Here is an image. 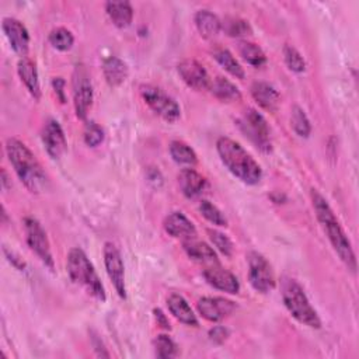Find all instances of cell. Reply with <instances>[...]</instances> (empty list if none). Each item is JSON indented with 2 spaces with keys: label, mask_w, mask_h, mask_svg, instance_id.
I'll use <instances>...</instances> for the list:
<instances>
[{
  "label": "cell",
  "mask_w": 359,
  "mask_h": 359,
  "mask_svg": "<svg viewBox=\"0 0 359 359\" xmlns=\"http://www.w3.org/2000/svg\"><path fill=\"white\" fill-rule=\"evenodd\" d=\"M310 196H311V202H313V208H314L317 220L320 222L321 227L324 229L334 251L338 254V257L346 265V268L351 272H355L356 271V257H355L352 244H351L346 233L344 231L342 226L339 224L334 210L331 209L327 199L317 189L313 188L310 191Z\"/></svg>",
  "instance_id": "obj_1"
},
{
  "label": "cell",
  "mask_w": 359,
  "mask_h": 359,
  "mask_svg": "<svg viewBox=\"0 0 359 359\" xmlns=\"http://www.w3.org/2000/svg\"><path fill=\"white\" fill-rule=\"evenodd\" d=\"M6 153L17 177L32 194H41L48 187V175L35 154L25 143L15 137L6 142Z\"/></svg>",
  "instance_id": "obj_2"
},
{
  "label": "cell",
  "mask_w": 359,
  "mask_h": 359,
  "mask_svg": "<svg viewBox=\"0 0 359 359\" xmlns=\"http://www.w3.org/2000/svg\"><path fill=\"white\" fill-rule=\"evenodd\" d=\"M216 150L224 167L241 182L255 185L261 181V165L240 143L230 137L222 136L216 142Z\"/></svg>",
  "instance_id": "obj_3"
},
{
  "label": "cell",
  "mask_w": 359,
  "mask_h": 359,
  "mask_svg": "<svg viewBox=\"0 0 359 359\" xmlns=\"http://www.w3.org/2000/svg\"><path fill=\"white\" fill-rule=\"evenodd\" d=\"M280 290L283 304L294 320L310 328L321 327V320L316 309L311 306L307 294L304 293V289L296 279L283 278Z\"/></svg>",
  "instance_id": "obj_4"
},
{
  "label": "cell",
  "mask_w": 359,
  "mask_h": 359,
  "mask_svg": "<svg viewBox=\"0 0 359 359\" xmlns=\"http://www.w3.org/2000/svg\"><path fill=\"white\" fill-rule=\"evenodd\" d=\"M67 273L69 278L79 286L84 287L88 294L95 297L100 302H105V289L98 278L94 265L86 255V252L76 247L69 251L67 255Z\"/></svg>",
  "instance_id": "obj_5"
},
{
  "label": "cell",
  "mask_w": 359,
  "mask_h": 359,
  "mask_svg": "<svg viewBox=\"0 0 359 359\" xmlns=\"http://www.w3.org/2000/svg\"><path fill=\"white\" fill-rule=\"evenodd\" d=\"M237 123L245 137H248L257 149L264 153H269L272 150L269 126L265 118L257 109L247 108Z\"/></svg>",
  "instance_id": "obj_6"
},
{
  "label": "cell",
  "mask_w": 359,
  "mask_h": 359,
  "mask_svg": "<svg viewBox=\"0 0 359 359\" xmlns=\"http://www.w3.org/2000/svg\"><path fill=\"white\" fill-rule=\"evenodd\" d=\"M140 94L149 108L164 121L175 122L181 116V108L177 101L161 88L151 84H143L140 86Z\"/></svg>",
  "instance_id": "obj_7"
},
{
  "label": "cell",
  "mask_w": 359,
  "mask_h": 359,
  "mask_svg": "<svg viewBox=\"0 0 359 359\" xmlns=\"http://www.w3.org/2000/svg\"><path fill=\"white\" fill-rule=\"evenodd\" d=\"M24 230H25V238L29 248L36 254V257L42 261L45 266H48L50 271H55L50 243L42 224L35 217L28 216L24 219Z\"/></svg>",
  "instance_id": "obj_8"
},
{
  "label": "cell",
  "mask_w": 359,
  "mask_h": 359,
  "mask_svg": "<svg viewBox=\"0 0 359 359\" xmlns=\"http://www.w3.org/2000/svg\"><path fill=\"white\" fill-rule=\"evenodd\" d=\"M247 262H248V280L251 286L262 294L269 293L275 287L276 280L268 259L262 254L257 251H251L247 255Z\"/></svg>",
  "instance_id": "obj_9"
},
{
  "label": "cell",
  "mask_w": 359,
  "mask_h": 359,
  "mask_svg": "<svg viewBox=\"0 0 359 359\" xmlns=\"http://www.w3.org/2000/svg\"><path fill=\"white\" fill-rule=\"evenodd\" d=\"M73 105L76 116L86 119L93 104V84L90 76L83 65H77L73 72Z\"/></svg>",
  "instance_id": "obj_10"
},
{
  "label": "cell",
  "mask_w": 359,
  "mask_h": 359,
  "mask_svg": "<svg viewBox=\"0 0 359 359\" xmlns=\"http://www.w3.org/2000/svg\"><path fill=\"white\" fill-rule=\"evenodd\" d=\"M102 254H104V265H105L107 275H108L109 280L112 282L118 296L125 300L126 299V285H125V266H123L122 255H121L118 247L111 241H107L104 244Z\"/></svg>",
  "instance_id": "obj_11"
},
{
  "label": "cell",
  "mask_w": 359,
  "mask_h": 359,
  "mask_svg": "<svg viewBox=\"0 0 359 359\" xmlns=\"http://www.w3.org/2000/svg\"><path fill=\"white\" fill-rule=\"evenodd\" d=\"M196 309H198V313L205 320L216 323L229 317L236 310V304L234 302L224 297L205 296L198 300Z\"/></svg>",
  "instance_id": "obj_12"
},
{
  "label": "cell",
  "mask_w": 359,
  "mask_h": 359,
  "mask_svg": "<svg viewBox=\"0 0 359 359\" xmlns=\"http://www.w3.org/2000/svg\"><path fill=\"white\" fill-rule=\"evenodd\" d=\"M177 70H178L180 77L188 87L198 90V91L209 88L210 77H209L206 69L203 67V65H201L198 60L184 59L182 62L178 63Z\"/></svg>",
  "instance_id": "obj_13"
},
{
  "label": "cell",
  "mask_w": 359,
  "mask_h": 359,
  "mask_svg": "<svg viewBox=\"0 0 359 359\" xmlns=\"http://www.w3.org/2000/svg\"><path fill=\"white\" fill-rule=\"evenodd\" d=\"M1 28L13 50L21 55V57H24L29 48V34L25 25L17 18L4 17L1 22Z\"/></svg>",
  "instance_id": "obj_14"
},
{
  "label": "cell",
  "mask_w": 359,
  "mask_h": 359,
  "mask_svg": "<svg viewBox=\"0 0 359 359\" xmlns=\"http://www.w3.org/2000/svg\"><path fill=\"white\" fill-rule=\"evenodd\" d=\"M42 143L52 158H59L67 150V140L60 123L56 119H48L42 129Z\"/></svg>",
  "instance_id": "obj_15"
},
{
  "label": "cell",
  "mask_w": 359,
  "mask_h": 359,
  "mask_svg": "<svg viewBox=\"0 0 359 359\" xmlns=\"http://www.w3.org/2000/svg\"><path fill=\"white\" fill-rule=\"evenodd\" d=\"M203 278L210 286L222 292H226L230 294H236L240 292V282L236 278V275L222 268L219 264L206 266L203 271Z\"/></svg>",
  "instance_id": "obj_16"
},
{
  "label": "cell",
  "mask_w": 359,
  "mask_h": 359,
  "mask_svg": "<svg viewBox=\"0 0 359 359\" xmlns=\"http://www.w3.org/2000/svg\"><path fill=\"white\" fill-rule=\"evenodd\" d=\"M163 227L174 238H181L182 241L195 238L196 229L194 223L182 212H171L164 217Z\"/></svg>",
  "instance_id": "obj_17"
},
{
  "label": "cell",
  "mask_w": 359,
  "mask_h": 359,
  "mask_svg": "<svg viewBox=\"0 0 359 359\" xmlns=\"http://www.w3.org/2000/svg\"><path fill=\"white\" fill-rule=\"evenodd\" d=\"M251 95L254 101L268 112H275L280 104V95L278 90L266 81L252 83Z\"/></svg>",
  "instance_id": "obj_18"
},
{
  "label": "cell",
  "mask_w": 359,
  "mask_h": 359,
  "mask_svg": "<svg viewBox=\"0 0 359 359\" xmlns=\"http://www.w3.org/2000/svg\"><path fill=\"white\" fill-rule=\"evenodd\" d=\"M177 180L181 192L187 198H196L203 192L206 187V178L191 167L182 168L177 175Z\"/></svg>",
  "instance_id": "obj_19"
},
{
  "label": "cell",
  "mask_w": 359,
  "mask_h": 359,
  "mask_svg": "<svg viewBox=\"0 0 359 359\" xmlns=\"http://www.w3.org/2000/svg\"><path fill=\"white\" fill-rule=\"evenodd\" d=\"M17 73L24 86L27 87L28 93L32 95L34 100L38 101L41 98V86L35 62L27 56L20 57L17 63Z\"/></svg>",
  "instance_id": "obj_20"
},
{
  "label": "cell",
  "mask_w": 359,
  "mask_h": 359,
  "mask_svg": "<svg viewBox=\"0 0 359 359\" xmlns=\"http://www.w3.org/2000/svg\"><path fill=\"white\" fill-rule=\"evenodd\" d=\"M182 247H184V251L187 252V255L199 264H203L206 266L219 264L216 251L213 250V247H210L205 241H199L196 238H189V240L182 241Z\"/></svg>",
  "instance_id": "obj_21"
},
{
  "label": "cell",
  "mask_w": 359,
  "mask_h": 359,
  "mask_svg": "<svg viewBox=\"0 0 359 359\" xmlns=\"http://www.w3.org/2000/svg\"><path fill=\"white\" fill-rule=\"evenodd\" d=\"M167 307L170 313L182 324L189 327H198V318L188 304V302L178 293H171L167 297Z\"/></svg>",
  "instance_id": "obj_22"
},
{
  "label": "cell",
  "mask_w": 359,
  "mask_h": 359,
  "mask_svg": "<svg viewBox=\"0 0 359 359\" xmlns=\"http://www.w3.org/2000/svg\"><path fill=\"white\" fill-rule=\"evenodd\" d=\"M102 73L111 87H118L128 77V65L116 56H109L102 62Z\"/></svg>",
  "instance_id": "obj_23"
},
{
  "label": "cell",
  "mask_w": 359,
  "mask_h": 359,
  "mask_svg": "<svg viewBox=\"0 0 359 359\" xmlns=\"http://www.w3.org/2000/svg\"><path fill=\"white\" fill-rule=\"evenodd\" d=\"M195 25L201 36L210 39L215 38L222 31V21L216 14L209 10H198L194 17Z\"/></svg>",
  "instance_id": "obj_24"
},
{
  "label": "cell",
  "mask_w": 359,
  "mask_h": 359,
  "mask_svg": "<svg viewBox=\"0 0 359 359\" xmlns=\"http://www.w3.org/2000/svg\"><path fill=\"white\" fill-rule=\"evenodd\" d=\"M105 11L118 28H126L133 20V8L129 1H107Z\"/></svg>",
  "instance_id": "obj_25"
},
{
  "label": "cell",
  "mask_w": 359,
  "mask_h": 359,
  "mask_svg": "<svg viewBox=\"0 0 359 359\" xmlns=\"http://www.w3.org/2000/svg\"><path fill=\"white\" fill-rule=\"evenodd\" d=\"M208 90L223 102H234L241 100V93L238 87L222 76H217L213 80H210Z\"/></svg>",
  "instance_id": "obj_26"
},
{
  "label": "cell",
  "mask_w": 359,
  "mask_h": 359,
  "mask_svg": "<svg viewBox=\"0 0 359 359\" xmlns=\"http://www.w3.org/2000/svg\"><path fill=\"white\" fill-rule=\"evenodd\" d=\"M213 57L233 77L240 79V80L244 79L245 73H244L243 66L240 65V62L234 57V55L229 49H226V48H215L213 49Z\"/></svg>",
  "instance_id": "obj_27"
},
{
  "label": "cell",
  "mask_w": 359,
  "mask_h": 359,
  "mask_svg": "<svg viewBox=\"0 0 359 359\" xmlns=\"http://www.w3.org/2000/svg\"><path fill=\"white\" fill-rule=\"evenodd\" d=\"M168 150L171 158L178 164L194 167L198 163V156L195 150L182 140H172L168 146Z\"/></svg>",
  "instance_id": "obj_28"
},
{
  "label": "cell",
  "mask_w": 359,
  "mask_h": 359,
  "mask_svg": "<svg viewBox=\"0 0 359 359\" xmlns=\"http://www.w3.org/2000/svg\"><path fill=\"white\" fill-rule=\"evenodd\" d=\"M238 53L252 67H261L266 63V56H265L264 50L254 42L240 41L238 42Z\"/></svg>",
  "instance_id": "obj_29"
},
{
  "label": "cell",
  "mask_w": 359,
  "mask_h": 359,
  "mask_svg": "<svg viewBox=\"0 0 359 359\" xmlns=\"http://www.w3.org/2000/svg\"><path fill=\"white\" fill-rule=\"evenodd\" d=\"M222 29L224 31L226 35L233 38H243L252 34L250 22L234 15H229L222 20Z\"/></svg>",
  "instance_id": "obj_30"
},
{
  "label": "cell",
  "mask_w": 359,
  "mask_h": 359,
  "mask_svg": "<svg viewBox=\"0 0 359 359\" xmlns=\"http://www.w3.org/2000/svg\"><path fill=\"white\" fill-rule=\"evenodd\" d=\"M49 42L55 49L66 52V50L72 49V46L74 43V36H73L72 31H69L67 28L56 27L49 32Z\"/></svg>",
  "instance_id": "obj_31"
},
{
  "label": "cell",
  "mask_w": 359,
  "mask_h": 359,
  "mask_svg": "<svg viewBox=\"0 0 359 359\" xmlns=\"http://www.w3.org/2000/svg\"><path fill=\"white\" fill-rule=\"evenodd\" d=\"M153 345H154V352L157 358L168 359V358H175L178 355L177 344L165 334L157 335L153 341Z\"/></svg>",
  "instance_id": "obj_32"
},
{
  "label": "cell",
  "mask_w": 359,
  "mask_h": 359,
  "mask_svg": "<svg viewBox=\"0 0 359 359\" xmlns=\"http://www.w3.org/2000/svg\"><path fill=\"white\" fill-rule=\"evenodd\" d=\"M199 212L202 213V216L210 222L215 226H220V227H226L227 226V219L223 215V212L213 205L210 201L208 199H202L199 203Z\"/></svg>",
  "instance_id": "obj_33"
},
{
  "label": "cell",
  "mask_w": 359,
  "mask_h": 359,
  "mask_svg": "<svg viewBox=\"0 0 359 359\" xmlns=\"http://www.w3.org/2000/svg\"><path fill=\"white\" fill-rule=\"evenodd\" d=\"M290 125H292V128H293V130L296 132L297 136L309 137V135L311 132L310 121H309L306 112L300 107H297V105L293 107V109H292Z\"/></svg>",
  "instance_id": "obj_34"
},
{
  "label": "cell",
  "mask_w": 359,
  "mask_h": 359,
  "mask_svg": "<svg viewBox=\"0 0 359 359\" xmlns=\"http://www.w3.org/2000/svg\"><path fill=\"white\" fill-rule=\"evenodd\" d=\"M283 59H285V63L289 67V70H292L294 73H303L306 70V62H304L303 56L292 45L283 46Z\"/></svg>",
  "instance_id": "obj_35"
},
{
  "label": "cell",
  "mask_w": 359,
  "mask_h": 359,
  "mask_svg": "<svg viewBox=\"0 0 359 359\" xmlns=\"http://www.w3.org/2000/svg\"><path fill=\"white\" fill-rule=\"evenodd\" d=\"M208 234H209V238L212 241V244L226 257H231L233 254V243L231 240L222 231L219 230H215V229H209L208 230Z\"/></svg>",
  "instance_id": "obj_36"
},
{
  "label": "cell",
  "mask_w": 359,
  "mask_h": 359,
  "mask_svg": "<svg viewBox=\"0 0 359 359\" xmlns=\"http://www.w3.org/2000/svg\"><path fill=\"white\" fill-rule=\"evenodd\" d=\"M84 143L90 147H97L104 142V130L95 122H87L83 132Z\"/></svg>",
  "instance_id": "obj_37"
},
{
  "label": "cell",
  "mask_w": 359,
  "mask_h": 359,
  "mask_svg": "<svg viewBox=\"0 0 359 359\" xmlns=\"http://www.w3.org/2000/svg\"><path fill=\"white\" fill-rule=\"evenodd\" d=\"M229 337V330L222 327V325H216L209 331V338L210 341H213L215 344H222Z\"/></svg>",
  "instance_id": "obj_38"
},
{
  "label": "cell",
  "mask_w": 359,
  "mask_h": 359,
  "mask_svg": "<svg viewBox=\"0 0 359 359\" xmlns=\"http://www.w3.org/2000/svg\"><path fill=\"white\" fill-rule=\"evenodd\" d=\"M65 80L62 77H55L52 80V87L56 93V97L60 100V102H65L66 101V95H65Z\"/></svg>",
  "instance_id": "obj_39"
},
{
  "label": "cell",
  "mask_w": 359,
  "mask_h": 359,
  "mask_svg": "<svg viewBox=\"0 0 359 359\" xmlns=\"http://www.w3.org/2000/svg\"><path fill=\"white\" fill-rule=\"evenodd\" d=\"M153 313H154V317H156L157 324H158L161 328H164V330H170V328H171L168 318L165 317V314H164L160 309H154Z\"/></svg>",
  "instance_id": "obj_40"
},
{
  "label": "cell",
  "mask_w": 359,
  "mask_h": 359,
  "mask_svg": "<svg viewBox=\"0 0 359 359\" xmlns=\"http://www.w3.org/2000/svg\"><path fill=\"white\" fill-rule=\"evenodd\" d=\"M7 182H8L7 172H6V170L3 168V170H1V185H3V188H4V189H7Z\"/></svg>",
  "instance_id": "obj_41"
}]
</instances>
